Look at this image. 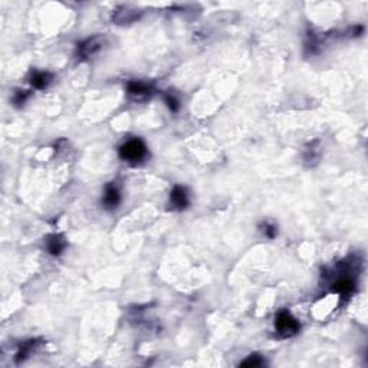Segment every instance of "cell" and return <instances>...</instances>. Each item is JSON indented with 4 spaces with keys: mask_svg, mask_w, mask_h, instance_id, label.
<instances>
[{
    "mask_svg": "<svg viewBox=\"0 0 368 368\" xmlns=\"http://www.w3.org/2000/svg\"><path fill=\"white\" fill-rule=\"evenodd\" d=\"M145 156H147V147L140 138L130 140L120 147V157L128 163H138Z\"/></svg>",
    "mask_w": 368,
    "mask_h": 368,
    "instance_id": "obj_1",
    "label": "cell"
},
{
    "mask_svg": "<svg viewBox=\"0 0 368 368\" xmlns=\"http://www.w3.org/2000/svg\"><path fill=\"white\" fill-rule=\"evenodd\" d=\"M275 325L278 333L283 337H292L299 333V328H301L299 322L288 311H281L276 315Z\"/></svg>",
    "mask_w": 368,
    "mask_h": 368,
    "instance_id": "obj_2",
    "label": "cell"
},
{
    "mask_svg": "<svg viewBox=\"0 0 368 368\" xmlns=\"http://www.w3.org/2000/svg\"><path fill=\"white\" fill-rule=\"evenodd\" d=\"M127 92L137 101H144V99L150 98L153 95V88L149 84H144V82H140V81H134V82L128 84Z\"/></svg>",
    "mask_w": 368,
    "mask_h": 368,
    "instance_id": "obj_3",
    "label": "cell"
},
{
    "mask_svg": "<svg viewBox=\"0 0 368 368\" xmlns=\"http://www.w3.org/2000/svg\"><path fill=\"white\" fill-rule=\"evenodd\" d=\"M333 290L334 292H337V293H341V295H345V297L351 295L355 290L354 279L349 276L348 272L341 273V278H338V279L333 283Z\"/></svg>",
    "mask_w": 368,
    "mask_h": 368,
    "instance_id": "obj_4",
    "label": "cell"
},
{
    "mask_svg": "<svg viewBox=\"0 0 368 368\" xmlns=\"http://www.w3.org/2000/svg\"><path fill=\"white\" fill-rule=\"evenodd\" d=\"M102 43H104V39H102L101 36L89 38L88 41H85V42L79 45V49H78L79 57L82 58L92 57L94 53H97V52L102 48Z\"/></svg>",
    "mask_w": 368,
    "mask_h": 368,
    "instance_id": "obj_5",
    "label": "cell"
},
{
    "mask_svg": "<svg viewBox=\"0 0 368 368\" xmlns=\"http://www.w3.org/2000/svg\"><path fill=\"white\" fill-rule=\"evenodd\" d=\"M170 203L174 209L177 210H183L189 206V196H187V190L180 187V186H176L170 194Z\"/></svg>",
    "mask_w": 368,
    "mask_h": 368,
    "instance_id": "obj_6",
    "label": "cell"
},
{
    "mask_svg": "<svg viewBox=\"0 0 368 368\" xmlns=\"http://www.w3.org/2000/svg\"><path fill=\"white\" fill-rule=\"evenodd\" d=\"M120 190L117 189L115 184H108L105 189V194H104V198H102V205L105 206L106 209H114L117 206L120 205Z\"/></svg>",
    "mask_w": 368,
    "mask_h": 368,
    "instance_id": "obj_7",
    "label": "cell"
},
{
    "mask_svg": "<svg viewBox=\"0 0 368 368\" xmlns=\"http://www.w3.org/2000/svg\"><path fill=\"white\" fill-rule=\"evenodd\" d=\"M65 246H66V243H65V239L62 236H59V234H52V236L48 237L46 248L49 250L50 255L59 256L62 252H64Z\"/></svg>",
    "mask_w": 368,
    "mask_h": 368,
    "instance_id": "obj_8",
    "label": "cell"
},
{
    "mask_svg": "<svg viewBox=\"0 0 368 368\" xmlns=\"http://www.w3.org/2000/svg\"><path fill=\"white\" fill-rule=\"evenodd\" d=\"M52 81V75L49 72H35L30 78V84L35 86L36 89H43L49 85Z\"/></svg>",
    "mask_w": 368,
    "mask_h": 368,
    "instance_id": "obj_9",
    "label": "cell"
},
{
    "mask_svg": "<svg viewBox=\"0 0 368 368\" xmlns=\"http://www.w3.org/2000/svg\"><path fill=\"white\" fill-rule=\"evenodd\" d=\"M137 12L135 10H131V9H124V12H115L114 14V21L118 22V23H130V22H133L137 19Z\"/></svg>",
    "mask_w": 368,
    "mask_h": 368,
    "instance_id": "obj_10",
    "label": "cell"
},
{
    "mask_svg": "<svg viewBox=\"0 0 368 368\" xmlns=\"http://www.w3.org/2000/svg\"><path fill=\"white\" fill-rule=\"evenodd\" d=\"M261 365H263V360L257 354L250 355L245 361L241 362V367H261Z\"/></svg>",
    "mask_w": 368,
    "mask_h": 368,
    "instance_id": "obj_11",
    "label": "cell"
},
{
    "mask_svg": "<svg viewBox=\"0 0 368 368\" xmlns=\"http://www.w3.org/2000/svg\"><path fill=\"white\" fill-rule=\"evenodd\" d=\"M165 104H167V106L170 108V111H173V113H177L178 108H180V102H178V99L173 94H167L165 95Z\"/></svg>",
    "mask_w": 368,
    "mask_h": 368,
    "instance_id": "obj_12",
    "label": "cell"
},
{
    "mask_svg": "<svg viewBox=\"0 0 368 368\" xmlns=\"http://www.w3.org/2000/svg\"><path fill=\"white\" fill-rule=\"evenodd\" d=\"M263 229H265V230H263L265 236H268L269 239H273V237H276L278 232H276V227L273 226V225H270V223H265V227H263Z\"/></svg>",
    "mask_w": 368,
    "mask_h": 368,
    "instance_id": "obj_13",
    "label": "cell"
},
{
    "mask_svg": "<svg viewBox=\"0 0 368 368\" xmlns=\"http://www.w3.org/2000/svg\"><path fill=\"white\" fill-rule=\"evenodd\" d=\"M29 97V92L28 91H19L16 92V97H14V102L16 104H23L26 98Z\"/></svg>",
    "mask_w": 368,
    "mask_h": 368,
    "instance_id": "obj_14",
    "label": "cell"
}]
</instances>
